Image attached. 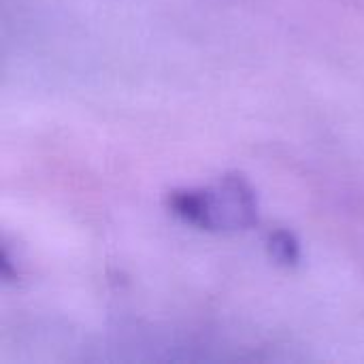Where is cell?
Masks as SVG:
<instances>
[]
</instances>
